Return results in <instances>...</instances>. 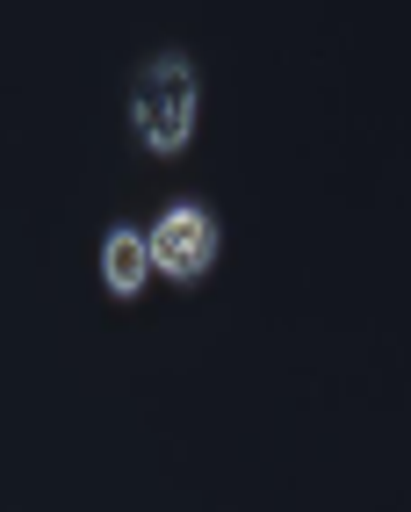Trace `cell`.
Instances as JSON below:
<instances>
[{"label": "cell", "instance_id": "obj_3", "mask_svg": "<svg viewBox=\"0 0 411 512\" xmlns=\"http://www.w3.org/2000/svg\"><path fill=\"white\" fill-rule=\"evenodd\" d=\"M101 282H109V296H137L152 282V238L116 224L109 238H101Z\"/></svg>", "mask_w": 411, "mask_h": 512}, {"label": "cell", "instance_id": "obj_2", "mask_svg": "<svg viewBox=\"0 0 411 512\" xmlns=\"http://www.w3.org/2000/svg\"><path fill=\"white\" fill-rule=\"evenodd\" d=\"M145 238H152V267L174 275V282H202L210 260H217V217H210V202H195V195L166 202Z\"/></svg>", "mask_w": 411, "mask_h": 512}, {"label": "cell", "instance_id": "obj_1", "mask_svg": "<svg viewBox=\"0 0 411 512\" xmlns=\"http://www.w3.org/2000/svg\"><path fill=\"white\" fill-rule=\"evenodd\" d=\"M195 101H202V80H195V65L181 51H159L137 65V80H130V130H137V145L145 152H181L195 138Z\"/></svg>", "mask_w": 411, "mask_h": 512}]
</instances>
